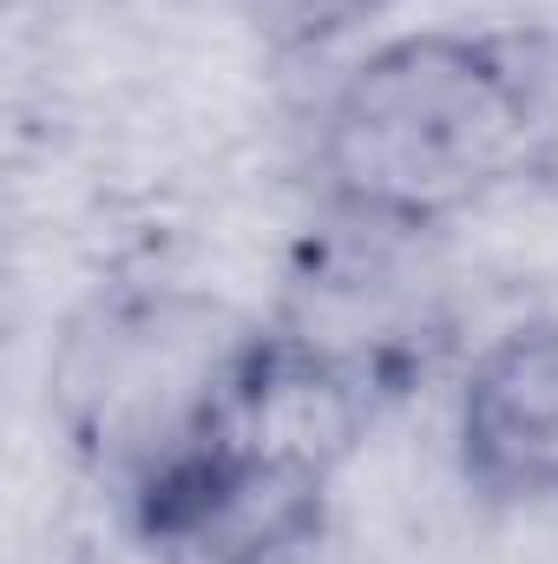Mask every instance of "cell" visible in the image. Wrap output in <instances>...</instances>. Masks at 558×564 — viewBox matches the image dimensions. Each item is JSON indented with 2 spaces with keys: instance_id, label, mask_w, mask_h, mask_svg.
Returning <instances> with one entry per match:
<instances>
[{
  "instance_id": "cell-1",
  "label": "cell",
  "mask_w": 558,
  "mask_h": 564,
  "mask_svg": "<svg viewBox=\"0 0 558 564\" xmlns=\"http://www.w3.org/2000/svg\"><path fill=\"white\" fill-rule=\"evenodd\" d=\"M415 381L401 341H335L309 322L230 335L197 408L112 486L151 564H309L335 479Z\"/></svg>"
},
{
  "instance_id": "cell-4",
  "label": "cell",
  "mask_w": 558,
  "mask_h": 564,
  "mask_svg": "<svg viewBox=\"0 0 558 564\" xmlns=\"http://www.w3.org/2000/svg\"><path fill=\"white\" fill-rule=\"evenodd\" d=\"M244 13V26L270 46V53H329L342 40H355L362 26H375L395 0H230Z\"/></svg>"
},
{
  "instance_id": "cell-3",
  "label": "cell",
  "mask_w": 558,
  "mask_h": 564,
  "mask_svg": "<svg viewBox=\"0 0 558 564\" xmlns=\"http://www.w3.org/2000/svg\"><path fill=\"white\" fill-rule=\"evenodd\" d=\"M453 479L480 512L558 506V315L500 328L453 388Z\"/></svg>"
},
{
  "instance_id": "cell-2",
  "label": "cell",
  "mask_w": 558,
  "mask_h": 564,
  "mask_svg": "<svg viewBox=\"0 0 558 564\" xmlns=\"http://www.w3.org/2000/svg\"><path fill=\"white\" fill-rule=\"evenodd\" d=\"M329 217L427 237L558 177V26H408L348 59L309 132Z\"/></svg>"
}]
</instances>
